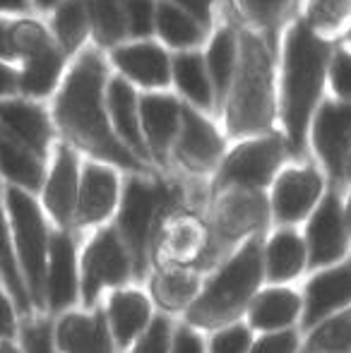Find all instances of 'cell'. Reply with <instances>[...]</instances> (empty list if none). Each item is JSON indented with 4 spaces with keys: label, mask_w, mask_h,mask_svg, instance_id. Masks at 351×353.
<instances>
[{
    "label": "cell",
    "mask_w": 351,
    "mask_h": 353,
    "mask_svg": "<svg viewBox=\"0 0 351 353\" xmlns=\"http://www.w3.org/2000/svg\"><path fill=\"white\" fill-rule=\"evenodd\" d=\"M231 135H258L272 123L270 58L258 37L245 34L241 43V68L229 101Z\"/></svg>",
    "instance_id": "obj_6"
},
{
    "label": "cell",
    "mask_w": 351,
    "mask_h": 353,
    "mask_svg": "<svg viewBox=\"0 0 351 353\" xmlns=\"http://www.w3.org/2000/svg\"><path fill=\"white\" fill-rule=\"evenodd\" d=\"M89 5V24L94 37L103 46L118 43L128 32L126 8L121 0H87Z\"/></svg>",
    "instance_id": "obj_33"
},
{
    "label": "cell",
    "mask_w": 351,
    "mask_h": 353,
    "mask_svg": "<svg viewBox=\"0 0 351 353\" xmlns=\"http://www.w3.org/2000/svg\"><path fill=\"white\" fill-rule=\"evenodd\" d=\"M174 200L171 192L161 183L147 178L145 173H132L123 185V195L118 200L116 231L123 241L132 265V279H147L152 270V233L161 210Z\"/></svg>",
    "instance_id": "obj_4"
},
{
    "label": "cell",
    "mask_w": 351,
    "mask_h": 353,
    "mask_svg": "<svg viewBox=\"0 0 351 353\" xmlns=\"http://www.w3.org/2000/svg\"><path fill=\"white\" fill-rule=\"evenodd\" d=\"M106 320L118 351H128L142 332L150 327L154 310L152 298L140 288H113L106 301Z\"/></svg>",
    "instance_id": "obj_17"
},
{
    "label": "cell",
    "mask_w": 351,
    "mask_h": 353,
    "mask_svg": "<svg viewBox=\"0 0 351 353\" xmlns=\"http://www.w3.org/2000/svg\"><path fill=\"white\" fill-rule=\"evenodd\" d=\"M325 190L323 176L315 168H286L272 183L270 212L279 226H294L310 216Z\"/></svg>",
    "instance_id": "obj_12"
},
{
    "label": "cell",
    "mask_w": 351,
    "mask_h": 353,
    "mask_svg": "<svg viewBox=\"0 0 351 353\" xmlns=\"http://www.w3.org/2000/svg\"><path fill=\"white\" fill-rule=\"evenodd\" d=\"M29 0H0V14H19L27 12Z\"/></svg>",
    "instance_id": "obj_49"
},
{
    "label": "cell",
    "mask_w": 351,
    "mask_h": 353,
    "mask_svg": "<svg viewBox=\"0 0 351 353\" xmlns=\"http://www.w3.org/2000/svg\"><path fill=\"white\" fill-rule=\"evenodd\" d=\"M0 353H17V351L10 349V346H3V349H0Z\"/></svg>",
    "instance_id": "obj_52"
},
{
    "label": "cell",
    "mask_w": 351,
    "mask_h": 353,
    "mask_svg": "<svg viewBox=\"0 0 351 353\" xmlns=\"http://www.w3.org/2000/svg\"><path fill=\"white\" fill-rule=\"evenodd\" d=\"M103 79H106V68L101 58L87 51L68 72L56 97L53 116L58 128L75 147L101 159L103 163H113L132 173H145V161L113 130L103 94Z\"/></svg>",
    "instance_id": "obj_1"
},
{
    "label": "cell",
    "mask_w": 351,
    "mask_h": 353,
    "mask_svg": "<svg viewBox=\"0 0 351 353\" xmlns=\"http://www.w3.org/2000/svg\"><path fill=\"white\" fill-rule=\"evenodd\" d=\"M171 330H174L171 315L159 312V315L152 317L150 327L137 336L135 344L128 349V353H169Z\"/></svg>",
    "instance_id": "obj_36"
},
{
    "label": "cell",
    "mask_w": 351,
    "mask_h": 353,
    "mask_svg": "<svg viewBox=\"0 0 351 353\" xmlns=\"http://www.w3.org/2000/svg\"><path fill=\"white\" fill-rule=\"evenodd\" d=\"M344 219H347V228H349V238H351V195H349L347 205H344Z\"/></svg>",
    "instance_id": "obj_51"
},
{
    "label": "cell",
    "mask_w": 351,
    "mask_h": 353,
    "mask_svg": "<svg viewBox=\"0 0 351 353\" xmlns=\"http://www.w3.org/2000/svg\"><path fill=\"white\" fill-rule=\"evenodd\" d=\"M32 3L37 5L39 10H53L61 0H32Z\"/></svg>",
    "instance_id": "obj_50"
},
{
    "label": "cell",
    "mask_w": 351,
    "mask_h": 353,
    "mask_svg": "<svg viewBox=\"0 0 351 353\" xmlns=\"http://www.w3.org/2000/svg\"><path fill=\"white\" fill-rule=\"evenodd\" d=\"M106 108H108V118H111V125H113V130H116V135L121 137L142 161H147L150 152H147L145 135H142V128H140V103H137L135 89L123 77H116L108 82Z\"/></svg>",
    "instance_id": "obj_26"
},
{
    "label": "cell",
    "mask_w": 351,
    "mask_h": 353,
    "mask_svg": "<svg viewBox=\"0 0 351 353\" xmlns=\"http://www.w3.org/2000/svg\"><path fill=\"white\" fill-rule=\"evenodd\" d=\"M171 3H176L178 8H183L185 12H190L197 22H200V19L205 22V19L210 17L212 0H171Z\"/></svg>",
    "instance_id": "obj_47"
},
{
    "label": "cell",
    "mask_w": 351,
    "mask_h": 353,
    "mask_svg": "<svg viewBox=\"0 0 351 353\" xmlns=\"http://www.w3.org/2000/svg\"><path fill=\"white\" fill-rule=\"evenodd\" d=\"M284 159V142L279 137H255L234 149L219 161L214 192L226 188H255L263 190L274 181V173Z\"/></svg>",
    "instance_id": "obj_10"
},
{
    "label": "cell",
    "mask_w": 351,
    "mask_h": 353,
    "mask_svg": "<svg viewBox=\"0 0 351 353\" xmlns=\"http://www.w3.org/2000/svg\"><path fill=\"white\" fill-rule=\"evenodd\" d=\"M332 87L344 101H351V56L344 51H339L332 61Z\"/></svg>",
    "instance_id": "obj_44"
},
{
    "label": "cell",
    "mask_w": 351,
    "mask_h": 353,
    "mask_svg": "<svg viewBox=\"0 0 351 353\" xmlns=\"http://www.w3.org/2000/svg\"><path fill=\"white\" fill-rule=\"evenodd\" d=\"M301 349V330L286 327V330L260 332L258 339H253L248 353H299Z\"/></svg>",
    "instance_id": "obj_38"
},
{
    "label": "cell",
    "mask_w": 351,
    "mask_h": 353,
    "mask_svg": "<svg viewBox=\"0 0 351 353\" xmlns=\"http://www.w3.org/2000/svg\"><path fill=\"white\" fill-rule=\"evenodd\" d=\"M347 173H351V154H349V166H347Z\"/></svg>",
    "instance_id": "obj_53"
},
{
    "label": "cell",
    "mask_w": 351,
    "mask_h": 353,
    "mask_svg": "<svg viewBox=\"0 0 351 353\" xmlns=\"http://www.w3.org/2000/svg\"><path fill=\"white\" fill-rule=\"evenodd\" d=\"M14 332V317H12V307L5 301V296L0 293V336H10Z\"/></svg>",
    "instance_id": "obj_48"
},
{
    "label": "cell",
    "mask_w": 351,
    "mask_h": 353,
    "mask_svg": "<svg viewBox=\"0 0 351 353\" xmlns=\"http://www.w3.org/2000/svg\"><path fill=\"white\" fill-rule=\"evenodd\" d=\"M121 200V183L111 166L89 161L80 173V190H77L75 223L94 226L103 223L118 207Z\"/></svg>",
    "instance_id": "obj_16"
},
{
    "label": "cell",
    "mask_w": 351,
    "mask_h": 353,
    "mask_svg": "<svg viewBox=\"0 0 351 353\" xmlns=\"http://www.w3.org/2000/svg\"><path fill=\"white\" fill-rule=\"evenodd\" d=\"M174 144L178 161L192 173H207L217 168L224 154V142L212 123H207L195 108L188 106H181V125Z\"/></svg>",
    "instance_id": "obj_15"
},
{
    "label": "cell",
    "mask_w": 351,
    "mask_h": 353,
    "mask_svg": "<svg viewBox=\"0 0 351 353\" xmlns=\"http://www.w3.org/2000/svg\"><path fill=\"white\" fill-rule=\"evenodd\" d=\"M154 24L161 37H164V41L178 48L192 46L202 37V29L197 24V19L190 12H185L183 8H178L176 3H159L154 14Z\"/></svg>",
    "instance_id": "obj_31"
},
{
    "label": "cell",
    "mask_w": 351,
    "mask_h": 353,
    "mask_svg": "<svg viewBox=\"0 0 351 353\" xmlns=\"http://www.w3.org/2000/svg\"><path fill=\"white\" fill-rule=\"evenodd\" d=\"M210 334L212 336L207 341V353H248L255 339L253 330L243 320L229 322Z\"/></svg>",
    "instance_id": "obj_35"
},
{
    "label": "cell",
    "mask_w": 351,
    "mask_h": 353,
    "mask_svg": "<svg viewBox=\"0 0 351 353\" xmlns=\"http://www.w3.org/2000/svg\"><path fill=\"white\" fill-rule=\"evenodd\" d=\"M181 125V103L166 94H150L140 101V128L145 132V144L150 157L166 161L171 144Z\"/></svg>",
    "instance_id": "obj_24"
},
{
    "label": "cell",
    "mask_w": 351,
    "mask_h": 353,
    "mask_svg": "<svg viewBox=\"0 0 351 353\" xmlns=\"http://www.w3.org/2000/svg\"><path fill=\"white\" fill-rule=\"evenodd\" d=\"M80 279L75 265V243L70 233L61 231L48 238L46 260V301L51 310H66L77 301Z\"/></svg>",
    "instance_id": "obj_21"
},
{
    "label": "cell",
    "mask_w": 351,
    "mask_h": 353,
    "mask_svg": "<svg viewBox=\"0 0 351 353\" xmlns=\"http://www.w3.org/2000/svg\"><path fill=\"white\" fill-rule=\"evenodd\" d=\"M0 171L24 190H39L43 185L41 157L24 147L3 125H0Z\"/></svg>",
    "instance_id": "obj_28"
},
{
    "label": "cell",
    "mask_w": 351,
    "mask_h": 353,
    "mask_svg": "<svg viewBox=\"0 0 351 353\" xmlns=\"http://www.w3.org/2000/svg\"><path fill=\"white\" fill-rule=\"evenodd\" d=\"M301 310H303V298L299 291L284 283H270L255 293L243 317L253 332H274L299 327Z\"/></svg>",
    "instance_id": "obj_19"
},
{
    "label": "cell",
    "mask_w": 351,
    "mask_h": 353,
    "mask_svg": "<svg viewBox=\"0 0 351 353\" xmlns=\"http://www.w3.org/2000/svg\"><path fill=\"white\" fill-rule=\"evenodd\" d=\"M0 61H17V19L0 17Z\"/></svg>",
    "instance_id": "obj_45"
},
{
    "label": "cell",
    "mask_w": 351,
    "mask_h": 353,
    "mask_svg": "<svg viewBox=\"0 0 351 353\" xmlns=\"http://www.w3.org/2000/svg\"><path fill=\"white\" fill-rule=\"evenodd\" d=\"M313 147L330 176L347 178L351 154V101H328L320 106L313 123Z\"/></svg>",
    "instance_id": "obj_14"
},
{
    "label": "cell",
    "mask_w": 351,
    "mask_h": 353,
    "mask_svg": "<svg viewBox=\"0 0 351 353\" xmlns=\"http://www.w3.org/2000/svg\"><path fill=\"white\" fill-rule=\"evenodd\" d=\"M299 353H351V305L310 327Z\"/></svg>",
    "instance_id": "obj_29"
},
{
    "label": "cell",
    "mask_w": 351,
    "mask_h": 353,
    "mask_svg": "<svg viewBox=\"0 0 351 353\" xmlns=\"http://www.w3.org/2000/svg\"><path fill=\"white\" fill-rule=\"evenodd\" d=\"M53 12V39L63 53H72L82 46L89 32L87 0H61Z\"/></svg>",
    "instance_id": "obj_30"
},
{
    "label": "cell",
    "mask_w": 351,
    "mask_h": 353,
    "mask_svg": "<svg viewBox=\"0 0 351 353\" xmlns=\"http://www.w3.org/2000/svg\"><path fill=\"white\" fill-rule=\"evenodd\" d=\"M174 77L181 92L192 103H197L200 108H207L212 103V82L200 56H195V53L178 56L174 63Z\"/></svg>",
    "instance_id": "obj_32"
},
{
    "label": "cell",
    "mask_w": 351,
    "mask_h": 353,
    "mask_svg": "<svg viewBox=\"0 0 351 353\" xmlns=\"http://www.w3.org/2000/svg\"><path fill=\"white\" fill-rule=\"evenodd\" d=\"M263 245L265 233H255L205 274L200 293L183 312V322L200 332H214L229 322L243 320L248 303L265 283Z\"/></svg>",
    "instance_id": "obj_2"
},
{
    "label": "cell",
    "mask_w": 351,
    "mask_h": 353,
    "mask_svg": "<svg viewBox=\"0 0 351 353\" xmlns=\"http://www.w3.org/2000/svg\"><path fill=\"white\" fill-rule=\"evenodd\" d=\"M77 190H80V161L72 147L61 144L56 149L51 173L43 183V205L61 226L75 221Z\"/></svg>",
    "instance_id": "obj_20"
},
{
    "label": "cell",
    "mask_w": 351,
    "mask_h": 353,
    "mask_svg": "<svg viewBox=\"0 0 351 353\" xmlns=\"http://www.w3.org/2000/svg\"><path fill=\"white\" fill-rule=\"evenodd\" d=\"M22 336H24V351L27 353H56V349H53V330L48 322L29 325Z\"/></svg>",
    "instance_id": "obj_43"
},
{
    "label": "cell",
    "mask_w": 351,
    "mask_h": 353,
    "mask_svg": "<svg viewBox=\"0 0 351 353\" xmlns=\"http://www.w3.org/2000/svg\"><path fill=\"white\" fill-rule=\"evenodd\" d=\"M351 14V0H310V29L332 32L342 27V22Z\"/></svg>",
    "instance_id": "obj_37"
},
{
    "label": "cell",
    "mask_w": 351,
    "mask_h": 353,
    "mask_svg": "<svg viewBox=\"0 0 351 353\" xmlns=\"http://www.w3.org/2000/svg\"><path fill=\"white\" fill-rule=\"evenodd\" d=\"M236 53H239V43L231 29H224L214 37L207 53V74H210L212 87L219 94H224L231 84L236 70Z\"/></svg>",
    "instance_id": "obj_34"
},
{
    "label": "cell",
    "mask_w": 351,
    "mask_h": 353,
    "mask_svg": "<svg viewBox=\"0 0 351 353\" xmlns=\"http://www.w3.org/2000/svg\"><path fill=\"white\" fill-rule=\"evenodd\" d=\"M245 14L258 24H274L289 8V0H241Z\"/></svg>",
    "instance_id": "obj_42"
},
{
    "label": "cell",
    "mask_w": 351,
    "mask_h": 353,
    "mask_svg": "<svg viewBox=\"0 0 351 353\" xmlns=\"http://www.w3.org/2000/svg\"><path fill=\"white\" fill-rule=\"evenodd\" d=\"M349 39H351V34H349Z\"/></svg>",
    "instance_id": "obj_54"
},
{
    "label": "cell",
    "mask_w": 351,
    "mask_h": 353,
    "mask_svg": "<svg viewBox=\"0 0 351 353\" xmlns=\"http://www.w3.org/2000/svg\"><path fill=\"white\" fill-rule=\"evenodd\" d=\"M123 8H126L128 29L135 37H147L154 29V0H123Z\"/></svg>",
    "instance_id": "obj_40"
},
{
    "label": "cell",
    "mask_w": 351,
    "mask_h": 353,
    "mask_svg": "<svg viewBox=\"0 0 351 353\" xmlns=\"http://www.w3.org/2000/svg\"><path fill=\"white\" fill-rule=\"evenodd\" d=\"M0 265H3L5 279H8V283H10V291H12V296L17 298L19 310L27 312L29 310V296H27V288H24V281L19 279V272H17V265H14L12 250H10L8 233H5L3 212H0Z\"/></svg>",
    "instance_id": "obj_39"
},
{
    "label": "cell",
    "mask_w": 351,
    "mask_h": 353,
    "mask_svg": "<svg viewBox=\"0 0 351 353\" xmlns=\"http://www.w3.org/2000/svg\"><path fill=\"white\" fill-rule=\"evenodd\" d=\"M308 250L305 241L296 228L279 226L263 245V270L265 283H286L294 281L305 272Z\"/></svg>",
    "instance_id": "obj_25"
},
{
    "label": "cell",
    "mask_w": 351,
    "mask_h": 353,
    "mask_svg": "<svg viewBox=\"0 0 351 353\" xmlns=\"http://www.w3.org/2000/svg\"><path fill=\"white\" fill-rule=\"evenodd\" d=\"M328 53V43L320 41L308 24H299L291 32L284 63V125L294 152H301L305 144L310 116L323 89Z\"/></svg>",
    "instance_id": "obj_3"
},
{
    "label": "cell",
    "mask_w": 351,
    "mask_h": 353,
    "mask_svg": "<svg viewBox=\"0 0 351 353\" xmlns=\"http://www.w3.org/2000/svg\"><path fill=\"white\" fill-rule=\"evenodd\" d=\"M272 219L270 200L255 188H226L217 192L210 219V252L205 274L219 267L245 238L265 233Z\"/></svg>",
    "instance_id": "obj_5"
},
{
    "label": "cell",
    "mask_w": 351,
    "mask_h": 353,
    "mask_svg": "<svg viewBox=\"0 0 351 353\" xmlns=\"http://www.w3.org/2000/svg\"><path fill=\"white\" fill-rule=\"evenodd\" d=\"M19 94V74L17 68L8 61H0V99Z\"/></svg>",
    "instance_id": "obj_46"
},
{
    "label": "cell",
    "mask_w": 351,
    "mask_h": 353,
    "mask_svg": "<svg viewBox=\"0 0 351 353\" xmlns=\"http://www.w3.org/2000/svg\"><path fill=\"white\" fill-rule=\"evenodd\" d=\"M53 341L63 353H116L103 307L92 312H68L58 320Z\"/></svg>",
    "instance_id": "obj_18"
},
{
    "label": "cell",
    "mask_w": 351,
    "mask_h": 353,
    "mask_svg": "<svg viewBox=\"0 0 351 353\" xmlns=\"http://www.w3.org/2000/svg\"><path fill=\"white\" fill-rule=\"evenodd\" d=\"M19 94L39 99L51 94L61 82L63 51L56 39L32 19H17Z\"/></svg>",
    "instance_id": "obj_8"
},
{
    "label": "cell",
    "mask_w": 351,
    "mask_h": 353,
    "mask_svg": "<svg viewBox=\"0 0 351 353\" xmlns=\"http://www.w3.org/2000/svg\"><path fill=\"white\" fill-rule=\"evenodd\" d=\"M8 210L12 216L14 241L22 257L24 276L29 283V293L37 307L46 303V260H48V231L43 223L41 210L24 188H8Z\"/></svg>",
    "instance_id": "obj_7"
},
{
    "label": "cell",
    "mask_w": 351,
    "mask_h": 353,
    "mask_svg": "<svg viewBox=\"0 0 351 353\" xmlns=\"http://www.w3.org/2000/svg\"><path fill=\"white\" fill-rule=\"evenodd\" d=\"M169 353H207L205 336H202L200 330L181 320L171 330Z\"/></svg>",
    "instance_id": "obj_41"
},
{
    "label": "cell",
    "mask_w": 351,
    "mask_h": 353,
    "mask_svg": "<svg viewBox=\"0 0 351 353\" xmlns=\"http://www.w3.org/2000/svg\"><path fill=\"white\" fill-rule=\"evenodd\" d=\"M113 61L128 77L145 87H164L169 82V58L157 43H132V46L116 48Z\"/></svg>",
    "instance_id": "obj_27"
},
{
    "label": "cell",
    "mask_w": 351,
    "mask_h": 353,
    "mask_svg": "<svg viewBox=\"0 0 351 353\" xmlns=\"http://www.w3.org/2000/svg\"><path fill=\"white\" fill-rule=\"evenodd\" d=\"M132 279V265L116 226L99 228L82 252L80 293L87 307H94L103 288H121Z\"/></svg>",
    "instance_id": "obj_9"
},
{
    "label": "cell",
    "mask_w": 351,
    "mask_h": 353,
    "mask_svg": "<svg viewBox=\"0 0 351 353\" xmlns=\"http://www.w3.org/2000/svg\"><path fill=\"white\" fill-rule=\"evenodd\" d=\"M303 241L308 250L305 272L323 270L334 262H342L349 255L351 238L344 219V205L334 192L320 197L315 210L310 212Z\"/></svg>",
    "instance_id": "obj_11"
},
{
    "label": "cell",
    "mask_w": 351,
    "mask_h": 353,
    "mask_svg": "<svg viewBox=\"0 0 351 353\" xmlns=\"http://www.w3.org/2000/svg\"><path fill=\"white\" fill-rule=\"evenodd\" d=\"M0 125L43 159L51 142V121L34 99L17 94L0 99Z\"/></svg>",
    "instance_id": "obj_22"
},
{
    "label": "cell",
    "mask_w": 351,
    "mask_h": 353,
    "mask_svg": "<svg viewBox=\"0 0 351 353\" xmlns=\"http://www.w3.org/2000/svg\"><path fill=\"white\" fill-rule=\"evenodd\" d=\"M303 310H301L299 330L308 332L313 325L332 312L351 305V255L323 270H315L303 286Z\"/></svg>",
    "instance_id": "obj_13"
},
{
    "label": "cell",
    "mask_w": 351,
    "mask_h": 353,
    "mask_svg": "<svg viewBox=\"0 0 351 353\" xmlns=\"http://www.w3.org/2000/svg\"><path fill=\"white\" fill-rule=\"evenodd\" d=\"M205 274L195 267H154L147 274L150 298L164 315H183L200 293Z\"/></svg>",
    "instance_id": "obj_23"
}]
</instances>
